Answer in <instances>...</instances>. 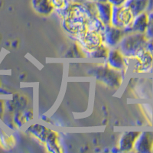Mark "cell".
<instances>
[{"mask_svg":"<svg viewBox=\"0 0 153 153\" xmlns=\"http://www.w3.org/2000/svg\"><path fill=\"white\" fill-rule=\"evenodd\" d=\"M149 40L146 34L138 32L126 34L117 46V48L126 57L131 60L140 51L146 48Z\"/></svg>","mask_w":153,"mask_h":153,"instance_id":"1","label":"cell"},{"mask_svg":"<svg viewBox=\"0 0 153 153\" xmlns=\"http://www.w3.org/2000/svg\"><path fill=\"white\" fill-rule=\"evenodd\" d=\"M134 60L132 71L135 74H151L153 72V53L146 48L140 51Z\"/></svg>","mask_w":153,"mask_h":153,"instance_id":"2","label":"cell"},{"mask_svg":"<svg viewBox=\"0 0 153 153\" xmlns=\"http://www.w3.org/2000/svg\"><path fill=\"white\" fill-rule=\"evenodd\" d=\"M134 17L129 9L123 6L113 5L110 25L117 28H123L131 24Z\"/></svg>","mask_w":153,"mask_h":153,"instance_id":"3","label":"cell"},{"mask_svg":"<svg viewBox=\"0 0 153 153\" xmlns=\"http://www.w3.org/2000/svg\"><path fill=\"white\" fill-rule=\"evenodd\" d=\"M122 74L123 72L115 71L106 65L105 68L102 67V69H100L98 71L97 76L98 79L104 82L109 87L118 88L121 85L123 80Z\"/></svg>","mask_w":153,"mask_h":153,"instance_id":"4","label":"cell"},{"mask_svg":"<svg viewBox=\"0 0 153 153\" xmlns=\"http://www.w3.org/2000/svg\"><path fill=\"white\" fill-rule=\"evenodd\" d=\"M129 60L130 59L126 57L117 48L110 49L106 58V65L109 68L121 72L126 71Z\"/></svg>","mask_w":153,"mask_h":153,"instance_id":"5","label":"cell"},{"mask_svg":"<svg viewBox=\"0 0 153 153\" xmlns=\"http://www.w3.org/2000/svg\"><path fill=\"white\" fill-rule=\"evenodd\" d=\"M100 35L102 38V43L107 47L112 48L118 45V44L126 34L123 28H117L110 25L104 27V29Z\"/></svg>","mask_w":153,"mask_h":153,"instance_id":"6","label":"cell"},{"mask_svg":"<svg viewBox=\"0 0 153 153\" xmlns=\"http://www.w3.org/2000/svg\"><path fill=\"white\" fill-rule=\"evenodd\" d=\"M153 149V131L140 132L134 145L133 151L139 153H152Z\"/></svg>","mask_w":153,"mask_h":153,"instance_id":"7","label":"cell"},{"mask_svg":"<svg viewBox=\"0 0 153 153\" xmlns=\"http://www.w3.org/2000/svg\"><path fill=\"white\" fill-rule=\"evenodd\" d=\"M78 36V40L80 45L87 51L94 50L102 44L101 35L97 31L86 30L83 33L80 34Z\"/></svg>","mask_w":153,"mask_h":153,"instance_id":"8","label":"cell"},{"mask_svg":"<svg viewBox=\"0 0 153 153\" xmlns=\"http://www.w3.org/2000/svg\"><path fill=\"white\" fill-rule=\"evenodd\" d=\"M148 12H144L135 16L131 24L123 29L125 34L132 33V32L145 34L148 27Z\"/></svg>","mask_w":153,"mask_h":153,"instance_id":"9","label":"cell"},{"mask_svg":"<svg viewBox=\"0 0 153 153\" xmlns=\"http://www.w3.org/2000/svg\"><path fill=\"white\" fill-rule=\"evenodd\" d=\"M139 133L140 132L139 131H127L123 132L118 140L119 151L123 152L133 151L134 145Z\"/></svg>","mask_w":153,"mask_h":153,"instance_id":"10","label":"cell"},{"mask_svg":"<svg viewBox=\"0 0 153 153\" xmlns=\"http://www.w3.org/2000/svg\"><path fill=\"white\" fill-rule=\"evenodd\" d=\"M97 17L100 21L106 25H110L111 22L113 5L108 2H95Z\"/></svg>","mask_w":153,"mask_h":153,"instance_id":"11","label":"cell"},{"mask_svg":"<svg viewBox=\"0 0 153 153\" xmlns=\"http://www.w3.org/2000/svg\"><path fill=\"white\" fill-rule=\"evenodd\" d=\"M31 6L41 16H49L54 10L51 0H31Z\"/></svg>","mask_w":153,"mask_h":153,"instance_id":"12","label":"cell"},{"mask_svg":"<svg viewBox=\"0 0 153 153\" xmlns=\"http://www.w3.org/2000/svg\"><path fill=\"white\" fill-rule=\"evenodd\" d=\"M27 132L30 133L31 136H35L39 141L45 143L46 140L48 138L51 132H52L51 129H49L47 127L39 124H33L29 126L27 129Z\"/></svg>","mask_w":153,"mask_h":153,"instance_id":"13","label":"cell"},{"mask_svg":"<svg viewBox=\"0 0 153 153\" xmlns=\"http://www.w3.org/2000/svg\"><path fill=\"white\" fill-rule=\"evenodd\" d=\"M149 0H126L124 7L130 10L134 16L146 12L148 9Z\"/></svg>","mask_w":153,"mask_h":153,"instance_id":"14","label":"cell"},{"mask_svg":"<svg viewBox=\"0 0 153 153\" xmlns=\"http://www.w3.org/2000/svg\"><path fill=\"white\" fill-rule=\"evenodd\" d=\"M16 145V140L12 135L7 132L1 131L0 132V146L5 149H12Z\"/></svg>","mask_w":153,"mask_h":153,"instance_id":"15","label":"cell"},{"mask_svg":"<svg viewBox=\"0 0 153 153\" xmlns=\"http://www.w3.org/2000/svg\"><path fill=\"white\" fill-rule=\"evenodd\" d=\"M110 48L105 45L104 44L102 43L98 47L94 48V50L89 51L88 55L93 58H106L108 52H109Z\"/></svg>","mask_w":153,"mask_h":153,"instance_id":"16","label":"cell"},{"mask_svg":"<svg viewBox=\"0 0 153 153\" xmlns=\"http://www.w3.org/2000/svg\"><path fill=\"white\" fill-rule=\"evenodd\" d=\"M148 27L145 34L149 39H153V9L148 12Z\"/></svg>","mask_w":153,"mask_h":153,"instance_id":"17","label":"cell"},{"mask_svg":"<svg viewBox=\"0 0 153 153\" xmlns=\"http://www.w3.org/2000/svg\"><path fill=\"white\" fill-rule=\"evenodd\" d=\"M126 0H107L108 2H110L112 5L115 6H123Z\"/></svg>","mask_w":153,"mask_h":153,"instance_id":"18","label":"cell"},{"mask_svg":"<svg viewBox=\"0 0 153 153\" xmlns=\"http://www.w3.org/2000/svg\"><path fill=\"white\" fill-rule=\"evenodd\" d=\"M5 105L4 101L0 100V119H2L4 117V113H5Z\"/></svg>","mask_w":153,"mask_h":153,"instance_id":"19","label":"cell"},{"mask_svg":"<svg viewBox=\"0 0 153 153\" xmlns=\"http://www.w3.org/2000/svg\"><path fill=\"white\" fill-rule=\"evenodd\" d=\"M153 9V0H149V5H148V9H147V12H149Z\"/></svg>","mask_w":153,"mask_h":153,"instance_id":"20","label":"cell"},{"mask_svg":"<svg viewBox=\"0 0 153 153\" xmlns=\"http://www.w3.org/2000/svg\"><path fill=\"white\" fill-rule=\"evenodd\" d=\"M94 2H107V0H93Z\"/></svg>","mask_w":153,"mask_h":153,"instance_id":"21","label":"cell"},{"mask_svg":"<svg viewBox=\"0 0 153 153\" xmlns=\"http://www.w3.org/2000/svg\"><path fill=\"white\" fill-rule=\"evenodd\" d=\"M82 2H86V1H90V0H80ZM74 2H77V0H74Z\"/></svg>","mask_w":153,"mask_h":153,"instance_id":"22","label":"cell"},{"mask_svg":"<svg viewBox=\"0 0 153 153\" xmlns=\"http://www.w3.org/2000/svg\"><path fill=\"white\" fill-rule=\"evenodd\" d=\"M152 152H153V149H152Z\"/></svg>","mask_w":153,"mask_h":153,"instance_id":"23","label":"cell"}]
</instances>
